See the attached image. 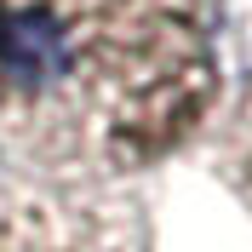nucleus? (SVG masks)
<instances>
[{
  "mask_svg": "<svg viewBox=\"0 0 252 252\" xmlns=\"http://www.w3.org/2000/svg\"><path fill=\"white\" fill-rule=\"evenodd\" d=\"M218 58L195 0H0V160L115 178L195 132Z\"/></svg>",
  "mask_w": 252,
  "mask_h": 252,
  "instance_id": "nucleus-1",
  "label": "nucleus"
}]
</instances>
